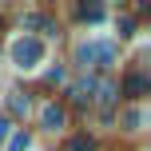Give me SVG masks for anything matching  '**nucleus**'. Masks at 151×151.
<instances>
[{
    "mask_svg": "<svg viewBox=\"0 0 151 151\" xmlns=\"http://www.w3.org/2000/svg\"><path fill=\"white\" fill-rule=\"evenodd\" d=\"M80 16H83V20H99L104 8H99V4H80Z\"/></svg>",
    "mask_w": 151,
    "mask_h": 151,
    "instance_id": "5",
    "label": "nucleus"
},
{
    "mask_svg": "<svg viewBox=\"0 0 151 151\" xmlns=\"http://www.w3.org/2000/svg\"><path fill=\"white\" fill-rule=\"evenodd\" d=\"M44 60V44H40L36 36H24L12 44V64L16 68H36V64Z\"/></svg>",
    "mask_w": 151,
    "mask_h": 151,
    "instance_id": "1",
    "label": "nucleus"
},
{
    "mask_svg": "<svg viewBox=\"0 0 151 151\" xmlns=\"http://www.w3.org/2000/svg\"><path fill=\"white\" fill-rule=\"evenodd\" d=\"M12 107L16 111H28V96H12Z\"/></svg>",
    "mask_w": 151,
    "mask_h": 151,
    "instance_id": "7",
    "label": "nucleus"
},
{
    "mask_svg": "<svg viewBox=\"0 0 151 151\" xmlns=\"http://www.w3.org/2000/svg\"><path fill=\"white\" fill-rule=\"evenodd\" d=\"M64 151H96V143H91L88 135H72L68 143H64Z\"/></svg>",
    "mask_w": 151,
    "mask_h": 151,
    "instance_id": "4",
    "label": "nucleus"
},
{
    "mask_svg": "<svg viewBox=\"0 0 151 151\" xmlns=\"http://www.w3.org/2000/svg\"><path fill=\"white\" fill-rule=\"evenodd\" d=\"M4 135H8V119L0 115V143H4Z\"/></svg>",
    "mask_w": 151,
    "mask_h": 151,
    "instance_id": "9",
    "label": "nucleus"
},
{
    "mask_svg": "<svg viewBox=\"0 0 151 151\" xmlns=\"http://www.w3.org/2000/svg\"><path fill=\"white\" fill-rule=\"evenodd\" d=\"M44 127H48V131L64 127V107H60V104H48V107H44Z\"/></svg>",
    "mask_w": 151,
    "mask_h": 151,
    "instance_id": "2",
    "label": "nucleus"
},
{
    "mask_svg": "<svg viewBox=\"0 0 151 151\" xmlns=\"http://www.w3.org/2000/svg\"><path fill=\"white\" fill-rule=\"evenodd\" d=\"M143 91H147V80H143V76H127V80H123V96L139 99Z\"/></svg>",
    "mask_w": 151,
    "mask_h": 151,
    "instance_id": "3",
    "label": "nucleus"
},
{
    "mask_svg": "<svg viewBox=\"0 0 151 151\" xmlns=\"http://www.w3.org/2000/svg\"><path fill=\"white\" fill-rule=\"evenodd\" d=\"M24 147H28V131H16L12 135V151H24Z\"/></svg>",
    "mask_w": 151,
    "mask_h": 151,
    "instance_id": "6",
    "label": "nucleus"
},
{
    "mask_svg": "<svg viewBox=\"0 0 151 151\" xmlns=\"http://www.w3.org/2000/svg\"><path fill=\"white\" fill-rule=\"evenodd\" d=\"M99 99H104V104H107V99H115V88H111V83H104V88H99Z\"/></svg>",
    "mask_w": 151,
    "mask_h": 151,
    "instance_id": "8",
    "label": "nucleus"
}]
</instances>
